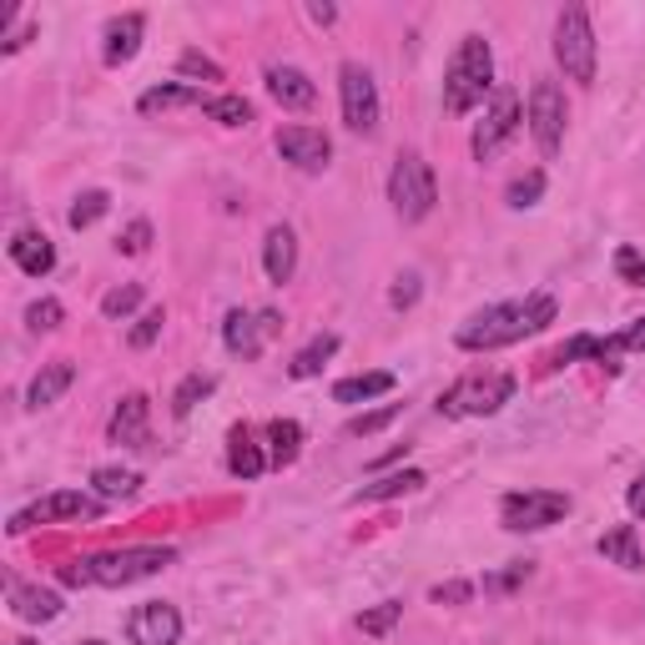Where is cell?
Masks as SVG:
<instances>
[{
    "label": "cell",
    "instance_id": "36",
    "mask_svg": "<svg viewBox=\"0 0 645 645\" xmlns=\"http://www.w3.org/2000/svg\"><path fill=\"white\" fill-rule=\"evenodd\" d=\"M136 308H142V288H136V283H121V288H111L101 298L106 318H127V313H136Z\"/></svg>",
    "mask_w": 645,
    "mask_h": 645
},
{
    "label": "cell",
    "instance_id": "33",
    "mask_svg": "<svg viewBox=\"0 0 645 645\" xmlns=\"http://www.w3.org/2000/svg\"><path fill=\"white\" fill-rule=\"evenodd\" d=\"M398 616H404V600H383V606H373V610L358 616V631L363 635H389L398 625Z\"/></svg>",
    "mask_w": 645,
    "mask_h": 645
},
{
    "label": "cell",
    "instance_id": "35",
    "mask_svg": "<svg viewBox=\"0 0 645 645\" xmlns=\"http://www.w3.org/2000/svg\"><path fill=\"white\" fill-rule=\"evenodd\" d=\"M540 192H545V171H525V177H514V182H510L504 202H510V207H535Z\"/></svg>",
    "mask_w": 645,
    "mask_h": 645
},
{
    "label": "cell",
    "instance_id": "42",
    "mask_svg": "<svg viewBox=\"0 0 645 645\" xmlns=\"http://www.w3.org/2000/svg\"><path fill=\"white\" fill-rule=\"evenodd\" d=\"M469 595H475L469 580H449V585H434V606H464Z\"/></svg>",
    "mask_w": 645,
    "mask_h": 645
},
{
    "label": "cell",
    "instance_id": "2",
    "mask_svg": "<svg viewBox=\"0 0 645 645\" xmlns=\"http://www.w3.org/2000/svg\"><path fill=\"white\" fill-rule=\"evenodd\" d=\"M489 92H494V51H489L485 36H464L444 71V111L449 117H469Z\"/></svg>",
    "mask_w": 645,
    "mask_h": 645
},
{
    "label": "cell",
    "instance_id": "20",
    "mask_svg": "<svg viewBox=\"0 0 645 645\" xmlns=\"http://www.w3.org/2000/svg\"><path fill=\"white\" fill-rule=\"evenodd\" d=\"M263 267H267V277H273L277 288L292 283V273H298V238H292V227H273V232H267Z\"/></svg>",
    "mask_w": 645,
    "mask_h": 645
},
{
    "label": "cell",
    "instance_id": "28",
    "mask_svg": "<svg viewBox=\"0 0 645 645\" xmlns=\"http://www.w3.org/2000/svg\"><path fill=\"white\" fill-rule=\"evenodd\" d=\"M333 354H338V333H318L303 354L288 363V373H292V379H318V373H323V363H329Z\"/></svg>",
    "mask_w": 645,
    "mask_h": 645
},
{
    "label": "cell",
    "instance_id": "14",
    "mask_svg": "<svg viewBox=\"0 0 645 645\" xmlns=\"http://www.w3.org/2000/svg\"><path fill=\"white\" fill-rule=\"evenodd\" d=\"M277 157L292 162L298 171H323L333 157V142L318 127H283L277 132Z\"/></svg>",
    "mask_w": 645,
    "mask_h": 645
},
{
    "label": "cell",
    "instance_id": "23",
    "mask_svg": "<svg viewBox=\"0 0 645 645\" xmlns=\"http://www.w3.org/2000/svg\"><path fill=\"white\" fill-rule=\"evenodd\" d=\"M5 590H11V610L21 620H56L61 616V600L51 590H36V585H21V580H5Z\"/></svg>",
    "mask_w": 645,
    "mask_h": 645
},
{
    "label": "cell",
    "instance_id": "21",
    "mask_svg": "<svg viewBox=\"0 0 645 645\" xmlns=\"http://www.w3.org/2000/svg\"><path fill=\"white\" fill-rule=\"evenodd\" d=\"M423 485H429V479H423L419 469H398V475H383V479H373V485L354 489V500H348V504H383V500H404V494H419Z\"/></svg>",
    "mask_w": 645,
    "mask_h": 645
},
{
    "label": "cell",
    "instance_id": "38",
    "mask_svg": "<svg viewBox=\"0 0 645 645\" xmlns=\"http://www.w3.org/2000/svg\"><path fill=\"white\" fill-rule=\"evenodd\" d=\"M616 273L631 283V288H645V252H635V248H620L616 252Z\"/></svg>",
    "mask_w": 645,
    "mask_h": 645
},
{
    "label": "cell",
    "instance_id": "9",
    "mask_svg": "<svg viewBox=\"0 0 645 645\" xmlns=\"http://www.w3.org/2000/svg\"><path fill=\"white\" fill-rule=\"evenodd\" d=\"M565 121H570L565 92H560L554 81H535V92H529V136H535V146H540L545 157H560Z\"/></svg>",
    "mask_w": 645,
    "mask_h": 645
},
{
    "label": "cell",
    "instance_id": "44",
    "mask_svg": "<svg viewBox=\"0 0 645 645\" xmlns=\"http://www.w3.org/2000/svg\"><path fill=\"white\" fill-rule=\"evenodd\" d=\"M620 348H625V354H631V348L641 354V348H645V318H641V323H631L625 333H620Z\"/></svg>",
    "mask_w": 645,
    "mask_h": 645
},
{
    "label": "cell",
    "instance_id": "45",
    "mask_svg": "<svg viewBox=\"0 0 645 645\" xmlns=\"http://www.w3.org/2000/svg\"><path fill=\"white\" fill-rule=\"evenodd\" d=\"M625 504H631V514H635V519H645V475L635 479L631 489H625Z\"/></svg>",
    "mask_w": 645,
    "mask_h": 645
},
{
    "label": "cell",
    "instance_id": "10",
    "mask_svg": "<svg viewBox=\"0 0 645 645\" xmlns=\"http://www.w3.org/2000/svg\"><path fill=\"white\" fill-rule=\"evenodd\" d=\"M519 121H525V111H519V92H514V86H500L494 101H489V111H485V121L475 127V142H469L475 146V157L479 162L500 157V146L519 132Z\"/></svg>",
    "mask_w": 645,
    "mask_h": 645
},
{
    "label": "cell",
    "instance_id": "46",
    "mask_svg": "<svg viewBox=\"0 0 645 645\" xmlns=\"http://www.w3.org/2000/svg\"><path fill=\"white\" fill-rule=\"evenodd\" d=\"M308 15H313L318 26H333V21H338V11H333V5H323V0H313V5H308Z\"/></svg>",
    "mask_w": 645,
    "mask_h": 645
},
{
    "label": "cell",
    "instance_id": "4",
    "mask_svg": "<svg viewBox=\"0 0 645 645\" xmlns=\"http://www.w3.org/2000/svg\"><path fill=\"white\" fill-rule=\"evenodd\" d=\"M389 202L404 223H423L439 202V182H434V167L419 157V152H398L394 171H389Z\"/></svg>",
    "mask_w": 645,
    "mask_h": 645
},
{
    "label": "cell",
    "instance_id": "41",
    "mask_svg": "<svg viewBox=\"0 0 645 645\" xmlns=\"http://www.w3.org/2000/svg\"><path fill=\"white\" fill-rule=\"evenodd\" d=\"M162 323H167V313H162V308L142 313V323L132 329V348H152V343H157V333H162Z\"/></svg>",
    "mask_w": 645,
    "mask_h": 645
},
{
    "label": "cell",
    "instance_id": "7",
    "mask_svg": "<svg viewBox=\"0 0 645 645\" xmlns=\"http://www.w3.org/2000/svg\"><path fill=\"white\" fill-rule=\"evenodd\" d=\"M500 514H504V529H514V535H540V529L560 525V519L570 514V494H560V489H525V494H504Z\"/></svg>",
    "mask_w": 645,
    "mask_h": 645
},
{
    "label": "cell",
    "instance_id": "19",
    "mask_svg": "<svg viewBox=\"0 0 645 645\" xmlns=\"http://www.w3.org/2000/svg\"><path fill=\"white\" fill-rule=\"evenodd\" d=\"M71 383H76V363H71V358H56V363H46V369L31 379L26 404H31V408H51L56 398L71 389Z\"/></svg>",
    "mask_w": 645,
    "mask_h": 645
},
{
    "label": "cell",
    "instance_id": "24",
    "mask_svg": "<svg viewBox=\"0 0 645 645\" xmlns=\"http://www.w3.org/2000/svg\"><path fill=\"white\" fill-rule=\"evenodd\" d=\"M227 469H232L238 479H258V475L267 469L263 449L252 444V434H248V429H232V434H227Z\"/></svg>",
    "mask_w": 645,
    "mask_h": 645
},
{
    "label": "cell",
    "instance_id": "18",
    "mask_svg": "<svg viewBox=\"0 0 645 645\" xmlns=\"http://www.w3.org/2000/svg\"><path fill=\"white\" fill-rule=\"evenodd\" d=\"M11 263L21 267V273H31V277H46L56 267V248H51V238L46 232H15L11 238Z\"/></svg>",
    "mask_w": 645,
    "mask_h": 645
},
{
    "label": "cell",
    "instance_id": "31",
    "mask_svg": "<svg viewBox=\"0 0 645 645\" xmlns=\"http://www.w3.org/2000/svg\"><path fill=\"white\" fill-rule=\"evenodd\" d=\"M212 389H217V379H212V373H192V379H182V389H177V398H171V414H177V419H187V414H192V408H198L202 398L212 394Z\"/></svg>",
    "mask_w": 645,
    "mask_h": 645
},
{
    "label": "cell",
    "instance_id": "22",
    "mask_svg": "<svg viewBox=\"0 0 645 645\" xmlns=\"http://www.w3.org/2000/svg\"><path fill=\"white\" fill-rule=\"evenodd\" d=\"M600 560L606 565H620V570H645V554H641V535H635V525H616L600 535Z\"/></svg>",
    "mask_w": 645,
    "mask_h": 645
},
{
    "label": "cell",
    "instance_id": "1",
    "mask_svg": "<svg viewBox=\"0 0 645 645\" xmlns=\"http://www.w3.org/2000/svg\"><path fill=\"white\" fill-rule=\"evenodd\" d=\"M554 313H560V308H554L550 292H535V298H519V303H494V308H485V313H475L454 338H459V348H469V354H489V348H510V343L529 338V333L550 329Z\"/></svg>",
    "mask_w": 645,
    "mask_h": 645
},
{
    "label": "cell",
    "instance_id": "48",
    "mask_svg": "<svg viewBox=\"0 0 645 645\" xmlns=\"http://www.w3.org/2000/svg\"><path fill=\"white\" fill-rule=\"evenodd\" d=\"M81 645H106V641H81Z\"/></svg>",
    "mask_w": 645,
    "mask_h": 645
},
{
    "label": "cell",
    "instance_id": "29",
    "mask_svg": "<svg viewBox=\"0 0 645 645\" xmlns=\"http://www.w3.org/2000/svg\"><path fill=\"white\" fill-rule=\"evenodd\" d=\"M92 485L101 500H132L136 489H142V475H136V469H111V464H101L92 475Z\"/></svg>",
    "mask_w": 645,
    "mask_h": 645
},
{
    "label": "cell",
    "instance_id": "6",
    "mask_svg": "<svg viewBox=\"0 0 645 645\" xmlns=\"http://www.w3.org/2000/svg\"><path fill=\"white\" fill-rule=\"evenodd\" d=\"M554 61L580 86L595 81V31H590V11L585 5H565L560 21H554Z\"/></svg>",
    "mask_w": 645,
    "mask_h": 645
},
{
    "label": "cell",
    "instance_id": "27",
    "mask_svg": "<svg viewBox=\"0 0 645 645\" xmlns=\"http://www.w3.org/2000/svg\"><path fill=\"white\" fill-rule=\"evenodd\" d=\"M142 117H157V111H177V106H202L207 111V101H202L198 86H152V92L142 96Z\"/></svg>",
    "mask_w": 645,
    "mask_h": 645
},
{
    "label": "cell",
    "instance_id": "11",
    "mask_svg": "<svg viewBox=\"0 0 645 645\" xmlns=\"http://www.w3.org/2000/svg\"><path fill=\"white\" fill-rule=\"evenodd\" d=\"M101 514V504L86 500V494H76V489H61V494H46L40 504H31V510L11 514V535H26V529L36 525H51V519H96Z\"/></svg>",
    "mask_w": 645,
    "mask_h": 645
},
{
    "label": "cell",
    "instance_id": "16",
    "mask_svg": "<svg viewBox=\"0 0 645 645\" xmlns=\"http://www.w3.org/2000/svg\"><path fill=\"white\" fill-rule=\"evenodd\" d=\"M142 31H146V15H117L111 26H106L101 36V56H106V67H127L136 51H142Z\"/></svg>",
    "mask_w": 645,
    "mask_h": 645
},
{
    "label": "cell",
    "instance_id": "34",
    "mask_svg": "<svg viewBox=\"0 0 645 645\" xmlns=\"http://www.w3.org/2000/svg\"><path fill=\"white\" fill-rule=\"evenodd\" d=\"M404 414V404H383V408H373V414H358V419H348V439H369V434H379V429H389V423Z\"/></svg>",
    "mask_w": 645,
    "mask_h": 645
},
{
    "label": "cell",
    "instance_id": "39",
    "mask_svg": "<svg viewBox=\"0 0 645 645\" xmlns=\"http://www.w3.org/2000/svg\"><path fill=\"white\" fill-rule=\"evenodd\" d=\"M177 71H182V76H202V81H223V67H217V61H207L202 51H182Z\"/></svg>",
    "mask_w": 645,
    "mask_h": 645
},
{
    "label": "cell",
    "instance_id": "47",
    "mask_svg": "<svg viewBox=\"0 0 645 645\" xmlns=\"http://www.w3.org/2000/svg\"><path fill=\"white\" fill-rule=\"evenodd\" d=\"M404 454H408V444H394L389 454H379V459H373L369 469H389V464H394V459H404Z\"/></svg>",
    "mask_w": 645,
    "mask_h": 645
},
{
    "label": "cell",
    "instance_id": "43",
    "mask_svg": "<svg viewBox=\"0 0 645 645\" xmlns=\"http://www.w3.org/2000/svg\"><path fill=\"white\" fill-rule=\"evenodd\" d=\"M389 303H394V308H414V303H419V277H414V273L398 277L394 292H389Z\"/></svg>",
    "mask_w": 645,
    "mask_h": 645
},
{
    "label": "cell",
    "instance_id": "30",
    "mask_svg": "<svg viewBox=\"0 0 645 645\" xmlns=\"http://www.w3.org/2000/svg\"><path fill=\"white\" fill-rule=\"evenodd\" d=\"M106 207H111V198H106V192H81V198L71 202L67 223L76 227V232H86V227H96L106 217Z\"/></svg>",
    "mask_w": 645,
    "mask_h": 645
},
{
    "label": "cell",
    "instance_id": "8",
    "mask_svg": "<svg viewBox=\"0 0 645 645\" xmlns=\"http://www.w3.org/2000/svg\"><path fill=\"white\" fill-rule=\"evenodd\" d=\"M338 92H343V127L354 136L379 132V86H373V76L358 61H343Z\"/></svg>",
    "mask_w": 645,
    "mask_h": 645
},
{
    "label": "cell",
    "instance_id": "26",
    "mask_svg": "<svg viewBox=\"0 0 645 645\" xmlns=\"http://www.w3.org/2000/svg\"><path fill=\"white\" fill-rule=\"evenodd\" d=\"M267 444H273V464L288 469L298 454H303V423L298 419H273L267 423Z\"/></svg>",
    "mask_w": 645,
    "mask_h": 645
},
{
    "label": "cell",
    "instance_id": "12",
    "mask_svg": "<svg viewBox=\"0 0 645 645\" xmlns=\"http://www.w3.org/2000/svg\"><path fill=\"white\" fill-rule=\"evenodd\" d=\"M277 329H283V318H277L273 308H263V313H242V308H232L227 323H223V343H227V354L258 358L263 354V343L273 338Z\"/></svg>",
    "mask_w": 645,
    "mask_h": 645
},
{
    "label": "cell",
    "instance_id": "3",
    "mask_svg": "<svg viewBox=\"0 0 645 645\" xmlns=\"http://www.w3.org/2000/svg\"><path fill=\"white\" fill-rule=\"evenodd\" d=\"M171 560H177V550H167V545H132V550L92 554V560H81V565H86V585L121 590V585H136V580L167 570Z\"/></svg>",
    "mask_w": 645,
    "mask_h": 645
},
{
    "label": "cell",
    "instance_id": "17",
    "mask_svg": "<svg viewBox=\"0 0 645 645\" xmlns=\"http://www.w3.org/2000/svg\"><path fill=\"white\" fill-rule=\"evenodd\" d=\"M267 92L283 111H308L318 101V86L298 67H267Z\"/></svg>",
    "mask_w": 645,
    "mask_h": 645
},
{
    "label": "cell",
    "instance_id": "37",
    "mask_svg": "<svg viewBox=\"0 0 645 645\" xmlns=\"http://www.w3.org/2000/svg\"><path fill=\"white\" fill-rule=\"evenodd\" d=\"M61 318H67V308L56 303V298H40V303H31L26 323H31L36 333H51V329H61Z\"/></svg>",
    "mask_w": 645,
    "mask_h": 645
},
{
    "label": "cell",
    "instance_id": "13",
    "mask_svg": "<svg viewBox=\"0 0 645 645\" xmlns=\"http://www.w3.org/2000/svg\"><path fill=\"white\" fill-rule=\"evenodd\" d=\"M127 635H132V645H177L182 641V616L167 600H146V606L132 610Z\"/></svg>",
    "mask_w": 645,
    "mask_h": 645
},
{
    "label": "cell",
    "instance_id": "5",
    "mask_svg": "<svg viewBox=\"0 0 645 645\" xmlns=\"http://www.w3.org/2000/svg\"><path fill=\"white\" fill-rule=\"evenodd\" d=\"M510 398H514V373H469L449 394H439V414L444 419H485V414H500Z\"/></svg>",
    "mask_w": 645,
    "mask_h": 645
},
{
    "label": "cell",
    "instance_id": "15",
    "mask_svg": "<svg viewBox=\"0 0 645 645\" xmlns=\"http://www.w3.org/2000/svg\"><path fill=\"white\" fill-rule=\"evenodd\" d=\"M146 414H152L146 394H127V398H121L117 414H111V423H106L111 444H127V449H146V444H152V434H146Z\"/></svg>",
    "mask_w": 645,
    "mask_h": 645
},
{
    "label": "cell",
    "instance_id": "32",
    "mask_svg": "<svg viewBox=\"0 0 645 645\" xmlns=\"http://www.w3.org/2000/svg\"><path fill=\"white\" fill-rule=\"evenodd\" d=\"M207 117H212V121H223V127H248V121H252V106H248V96H212V101H207Z\"/></svg>",
    "mask_w": 645,
    "mask_h": 645
},
{
    "label": "cell",
    "instance_id": "40",
    "mask_svg": "<svg viewBox=\"0 0 645 645\" xmlns=\"http://www.w3.org/2000/svg\"><path fill=\"white\" fill-rule=\"evenodd\" d=\"M121 252H127V258H142L146 248H152V223H142V217H136L132 227H127V232H121V242H117Z\"/></svg>",
    "mask_w": 645,
    "mask_h": 645
},
{
    "label": "cell",
    "instance_id": "25",
    "mask_svg": "<svg viewBox=\"0 0 645 645\" xmlns=\"http://www.w3.org/2000/svg\"><path fill=\"white\" fill-rule=\"evenodd\" d=\"M394 373H358V379H338L333 383V398L338 404H363V398H379V394H394Z\"/></svg>",
    "mask_w": 645,
    "mask_h": 645
}]
</instances>
